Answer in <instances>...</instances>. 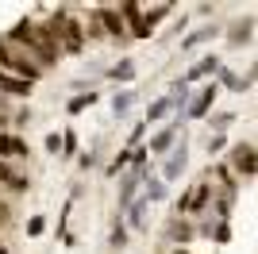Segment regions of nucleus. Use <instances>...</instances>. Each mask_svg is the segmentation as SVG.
Here are the masks:
<instances>
[{
  "label": "nucleus",
  "instance_id": "3",
  "mask_svg": "<svg viewBox=\"0 0 258 254\" xmlns=\"http://www.w3.org/2000/svg\"><path fill=\"white\" fill-rule=\"evenodd\" d=\"M216 93H220V85H205V89H201V96H197V100H193V108H189V116H205V112H208V104H212V100H216Z\"/></svg>",
  "mask_w": 258,
  "mask_h": 254
},
{
  "label": "nucleus",
  "instance_id": "8",
  "mask_svg": "<svg viewBox=\"0 0 258 254\" xmlns=\"http://www.w3.org/2000/svg\"><path fill=\"white\" fill-rule=\"evenodd\" d=\"M181 169H185V147H177V150H173V158L166 162V177H177Z\"/></svg>",
  "mask_w": 258,
  "mask_h": 254
},
{
  "label": "nucleus",
  "instance_id": "23",
  "mask_svg": "<svg viewBox=\"0 0 258 254\" xmlns=\"http://www.w3.org/2000/svg\"><path fill=\"white\" fill-rule=\"evenodd\" d=\"M4 212H8V208H4V204H0V216H4Z\"/></svg>",
  "mask_w": 258,
  "mask_h": 254
},
{
  "label": "nucleus",
  "instance_id": "22",
  "mask_svg": "<svg viewBox=\"0 0 258 254\" xmlns=\"http://www.w3.org/2000/svg\"><path fill=\"white\" fill-rule=\"evenodd\" d=\"M166 197V185H151V201H162Z\"/></svg>",
  "mask_w": 258,
  "mask_h": 254
},
{
  "label": "nucleus",
  "instance_id": "6",
  "mask_svg": "<svg viewBox=\"0 0 258 254\" xmlns=\"http://www.w3.org/2000/svg\"><path fill=\"white\" fill-rule=\"evenodd\" d=\"M0 89L12 96H27V89H31V81H23V77H8L4 70H0Z\"/></svg>",
  "mask_w": 258,
  "mask_h": 254
},
{
  "label": "nucleus",
  "instance_id": "7",
  "mask_svg": "<svg viewBox=\"0 0 258 254\" xmlns=\"http://www.w3.org/2000/svg\"><path fill=\"white\" fill-rule=\"evenodd\" d=\"M173 104H177L173 96H162V100H154V104H151V112H147V123H151V119H162V116H166V112H170Z\"/></svg>",
  "mask_w": 258,
  "mask_h": 254
},
{
  "label": "nucleus",
  "instance_id": "14",
  "mask_svg": "<svg viewBox=\"0 0 258 254\" xmlns=\"http://www.w3.org/2000/svg\"><path fill=\"white\" fill-rule=\"evenodd\" d=\"M100 20H104V27H108V31H123V23H119V16H116V12H100Z\"/></svg>",
  "mask_w": 258,
  "mask_h": 254
},
{
  "label": "nucleus",
  "instance_id": "10",
  "mask_svg": "<svg viewBox=\"0 0 258 254\" xmlns=\"http://www.w3.org/2000/svg\"><path fill=\"white\" fill-rule=\"evenodd\" d=\"M0 181H8L12 189H27V177H20V173H12L4 162H0Z\"/></svg>",
  "mask_w": 258,
  "mask_h": 254
},
{
  "label": "nucleus",
  "instance_id": "12",
  "mask_svg": "<svg viewBox=\"0 0 258 254\" xmlns=\"http://www.w3.org/2000/svg\"><path fill=\"white\" fill-rule=\"evenodd\" d=\"M235 123V116H231V112H220V116H212V127H216V135H224L227 127Z\"/></svg>",
  "mask_w": 258,
  "mask_h": 254
},
{
  "label": "nucleus",
  "instance_id": "18",
  "mask_svg": "<svg viewBox=\"0 0 258 254\" xmlns=\"http://www.w3.org/2000/svg\"><path fill=\"white\" fill-rule=\"evenodd\" d=\"M227 239H231V231H227V223H220L216 227V243H227Z\"/></svg>",
  "mask_w": 258,
  "mask_h": 254
},
{
  "label": "nucleus",
  "instance_id": "21",
  "mask_svg": "<svg viewBox=\"0 0 258 254\" xmlns=\"http://www.w3.org/2000/svg\"><path fill=\"white\" fill-rule=\"evenodd\" d=\"M123 239H127V235H123V227H116V231H112V246H123Z\"/></svg>",
  "mask_w": 258,
  "mask_h": 254
},
{
  "label": "nucleus",
  "instance_id": "1",
  "mask_svg": "<svg viewBox=\"0 0 258 254\" xmlns=\"http://www.w3.org/2000/svg\"><path fill=\"white\" fill-rule=\"evenodd\" d=\"M231 166L243 173V177H250V173H258V150L250 147V143H239L235 150H231Z\"/></svg>",
  "mask_w": 258,
  "mask_h": 254
},
{
  "label": "nucleus",
  "instance_id": "20",
  "mask_svg": "<svg viewBox=\"0 0 258 254\" xmlns=\"http://www.w3.org/2000/svg\"><path fill=\"white\" fill-rule=\"evenodd\" d=\"M112 74H116V77H131V74H135V70H131L127 62H123V66H116V70H112Z\"/></svg>",
  "mask_w": 258,
  "mask_h": 254
},
{
  "label": "nucleus",
  "instance_id": "25",
  "mask_svg": "<svg viewBox=\"0 0 258 254\" xmlns=\"http://www.w3.org/2000/svg\"><path fill=\"white\" fill-rule=\"evenodd\" d=\"M0 254H4V250H0Z\"/></svg>",
  "mask_w": 258,
  "mask_h": 254
},
{
  "label": "nucleus",
  "instance_id": "4",
  "mask_svg": "<svg viewBox=\"0 0 258 254\" xmlns=\"http://www.w3.org/2000/svg\"><path fill=\"white\" fill-rule=\"evenodd\" d=\"M220 70H224V66H220V58H212V54H208V58H201V62H197L193 70H189V74H185V81H197V77L220 74Z\"/></svg>",
  "mask_w": 258,
  "mask_h": 254
},
{
  "label": "nucleus",
  "instance_id": "9",
  "mask_svg": "<svg viewBox=\"0 0 258 254\" xmlns=\"http://www.w3.org/2000/svg\"><path fill=\"white\" fill-rule=\"evenodd\" d=\"M173 127H177V123H170L166 131H158V135L151 139V150H154V154H158V150H166V147L173 143Z\"/></svg>",
  "mask_w": 258,
  "mask_h": 254
},
{
  "label": "nucleus",
  "instance_id": "16",
  "mask_svg": "<svg viewBox=\"0 0 258 254\" xmlns=\"http://www.w3.org/2000/svg\"><path fill=\"white\" fill-rule=\"evenodd\" d=\"M131 104H135V96H131V93H123V96H116V104H112V108H116V112H127Z\"/></svg>",
  "mask_w": 258,
  "mask_h": 254
},
{
  "label": "nucleus",
  "instance_id": "19",
  "mask_svg": "<svg viewBox=\"0 0 258 254\" xmlns=\"http://www.w3.org/2000/svg\"><path fill=\"white\" fill-rule=\"evenodd\" d=\"M208 150H212V154H216V150H224V135H212V139H208Z\"/></svg>",
  "mask_w": 258,
  "mask_h": 254
},
{
  "label": "nucleus",
  "instance_id": "5",
  "mask_svg": "<svg viewBox=\"0 0 258 254\" xmlns=\"http://www.w3.org/2000/svg\"><path fill=\"white\" fill-rule=\"evenodd\" d=\"M0 154H8V158H23L27 154V143L16 135H0Z\"/></svg>",
  "mask_w": 258,
  "mask_h": 254
},
{
  "label": "nucleus",
  "instance_id": "11",
  "mask_svg": "<svg viewBox=\"0 0 258 254\" xmlns=\"http://www.w3.org/2000/svg\"><path fill=\"white\" fill-rule=\"evenodd\" d=\"M227 39L235 42V46H239V42H247V39H250V20H243V23H235V27H231V35H227Z\"/></svg>",
  "mask_w": 258,
  "mask_h": 254
},
{
  "label": "nucleus",
  "instance_id": "15",
  "mask_svg": "<svg viewBox=\"0 0 258 254\" xmlns=\"http://www.w3.org/2000/svg\"><path fill=\"white\" fill-rule=\"evenodd\" d=\"M220 81H224L227 89H239V85H247V81H239V77L231 74V70H220Z\"/></svg>",
  "mask_w": 258,
  "mask_h": 254
},
{
  "label": "nucleus",
  "instance_id": "24",
  "mask_svg": "<svg viewBox=\"0 0 258 254\" xmlns=\"http://www.w3.org/2000/svg\"><path fill=\"white\" fill-rule=\"evenodd\" d=\"M177 254H185V250H177Z\"/></svg>",
  "mask_w": 258,
  "mask_h": 254
},
{
  "label": "nucleus",
  "instance_id": "17",
  "mask_svg": "<svg viewBox=\"0 0 258 254\" xmlns=\"http://www.w3.org/2000/svg\"><path fill=\"white\" fill-rule=\"evenodd\" d=\"M93 100H97V96H93V93H85V96H77V100H70V108H74V112H81V108H85V104H93Z\"/></svg>",
  "mask_w": 258,
  "mask_h": 254
},
{
  "label": "nucleus",
  "instance_id": "13",
  "mask_svg": "<svg viewBox=\"0 0 258 254\" xmlns=\"http://www.w3.org/2000/svg\"><path fill=\"white\" fill-rule=\"evenodd\" d=\"M212 35H216L212 27H201V31H193V35H189V39L181 42V46H185V50H189V46H197V42H205V39H212Z\"/></svg>",
  "mask_w": 258,
  "mask_h": 254
},
{
  "label": "nucleus",
  "instance_id": "2",
  "mask_svg": "<svg viewBox=\"0 0 258 254\" xmlns=\"http://www.w3.org/2000/svg\"><path fill=\"white\" fill-rule=\"evenodd\" d=\"M0 58H4V66H8V70H20L23 81H35V77H39V70H35L27 58H20V54L12 50V42H0Z\"/></svg>",
  "mask_w": 258,
  "mask_h": 254
}]
</instances>
